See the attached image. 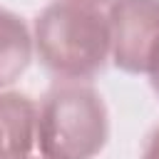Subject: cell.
<instances>
[{"label":"cell","mask_w":159,"mask_h":159,"mask_svg":"<svg viewBox=\"0 0 159 159\" xmlns=\"http://www.w3.org/2000/svg\"><path fill=\"white\" fill-rule=\"evenodd\" d=\"M32 47L55 77L89 80L109 60V25L99 7L57 0L47 5L32 27Z\"/></svg>","instance_id":"1"},{"label":"cell","mask_w":159,"mask_h":159,"mask_svg":"<svg viewBox=\"0 0 159 159\" xmlns=\"http://www.w3.org/2000/svg\"><path fill=\"white\" fill-rule=\"evenodd\" d=\"M109 139L102 94L80 82L55 84L37 107L35 144L45 159H94Z\"/></svg>","instance_id":"2"},{"label":"cell","mask_w":159,"mask_h":159,"mask_svg":"<svg viewBox=\"0 0 159 159\" xmlns=\"http://www.w3.org/2000/svg\"><path fill=\"white\" fill-rule=\"evenodd\" d=\"M109 57L129 75H149L159 62V0H112L107 12Z\"/></svg>","instance_id":"3"},{"label":"cell","mask_w":159,"mask_h":159,"mask_svg":"<svg viewBox=\"0 0 159 159\" xmlns=\"http://www.w3.org/2000/svg\"><path fill=\"white\" fill-rule=\"evenodd\" d=\"M37 104L20 92H0V159L27 157L35 147Z\"/></svg>","instance_id":"4"},{"label":"cell","mask_w":159,"mask_h":159,"mask_svg":"<svg viewBox=\"0 0 159 159\" xmlns=\"http://www.w3.org/2000/svg\"><path fill=\"white\" fill-rule=\"evenodd\" d=\"M32 35L20 15L0 7V92L17 82L32 60Z\"/></svg>","instance_id":"5"},{"label":"cell","mask_w":159,"mask_h":159,"mask_svg":"<svg viewBox=\"0 0 159 159\" xmlns=\"http://www.w3.org/2000/svg\"><path fill=\"white\" fill-rule=\"evenodd\" d=\"M142 159H159V127L147 137V144H144Z\"/></svg>","instance_id":"6"},{"label":"cell","mask_w":159,"mask_h":159,"mask_svg":"<svg viewBox=\"0 0 159 159\" xmlns=\"http://www.w3.org/2000/svg\"><path fill=\"white\" fill-rule=\"evenodd\" d=\"M149 82H152V89L159 94V62H157V67L149 72Z\"/></svg>","instance_id":"7"},{"label":"cell","mask_w":159,"mask_h":159,"mask_svg":"<svg viewBox=\"0 0 159 159\" xmlns=\"http://www.w3.org/2000/svg\"><path fill=\"white\" fill-rule=\"evenodd\" d=\"M70 2H80V5H92V7H99V5L112 2V0H70Z\"/></svg>","instance_id":"8"},{"label":"cell","mask_w":159,"mask_h":159,"mask_svg":"<svg viewBox=\"0 0 159 159\" xmlns=\"http://www.w3.org/2000/svg\"><path fill=\"white\" fill-rule=\"evenodd\" d=\"M20 159H45V157H30V154H27V157H20Z\"/></svg>","instance_id":"9"}]
</instances>
